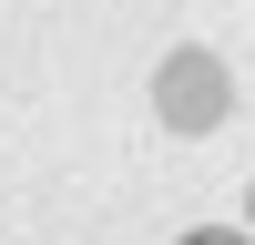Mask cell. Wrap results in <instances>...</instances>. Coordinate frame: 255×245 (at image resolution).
<instances>
[{
	"label": "cell",
	"instance_id": "1",
	"mask_svg": "<svg viewBox=\"0 0 255 245\" xmlns=\"http://www.w3.org/2000/svg\"><path fill=\"white\" fill-rule=\"evenodd\" d=\"M153 113L174 122V133H215V122L235 113V72H225L204 41H184V51L153 61Z\"/></svg>",
	"mask_w": 255,
	"mask_h": 245
},
{
	"label": "cell",
	"instance_id": "2",
	"mask_svg": "<svg viewBox=\"0 0 255 245\" xmlns=\"http://www.w3.org/2000/svg\"><path fill=\"white\" fill-rule=\"evenodd\" d=\"M184 245H255V235H235V225H204V235H184Z\"/></svg>",
	"mask_w": 255,
	"mask_h": 245
}]
</instances>
